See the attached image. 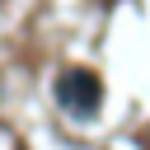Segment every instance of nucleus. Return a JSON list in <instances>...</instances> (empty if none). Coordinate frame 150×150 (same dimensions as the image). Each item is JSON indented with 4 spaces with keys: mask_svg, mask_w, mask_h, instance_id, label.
<instances>
[{
    "mask_svg": "<svg viewBox=\"0 0 150 150\" xmlns=\"http://www.w3.org/2000/svg\"><path fill=\"white\" fill-rule=\"evenodd\" d=\"M56 98H61L66 112H75V117H94L98 103H103V80H98L94 70L75 66V70H66V75L56 80Z\"/></svg>",
    "mask_w": 150,
    "mask_h": 150,
    "instance_id": "1",
    "label": "nucleus"
}]
</instances>
